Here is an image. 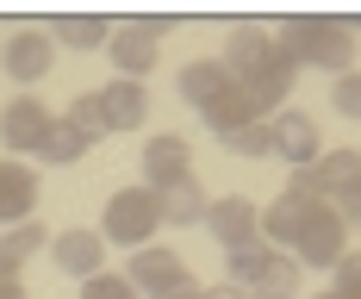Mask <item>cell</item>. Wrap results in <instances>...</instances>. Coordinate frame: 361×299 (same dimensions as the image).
Instances as JSON below:
<instances>
[{"label": "cell", "mask_w": 361, "mask_h": 299, "mask_svg": "<svg viewBox=\"0 0 361 299\" xmlns=\"http://www.w3.org/2000/svg\"><path fill=\"white\" fill-rule=\"evenodd\" d=\"M224 87H231L224 63H187V69H180V100H187L193 112H206L218 94H224Z\"/></svg>", "instance_id": "ac0fdd59"}, {"label": "cell", "mask_w": 361, "mask_h": 299, "mask_svg": "<svg viewBox=\"0 0 361 299\" xmlns=\"http://www.w3.org/2000/svg\"><path fill=\"white\" fill-rule=\"evenodd\" d=\"M106 50H112V63H118V81H144V75L156 69V37H149L137 19H131V25H112Z\"/></svg>", "instance_id": "8fae6325"}, {"label": "cell", "mask_w": 361, "mask_h": 299, "mask_svg": "<svg viewBox=\"0 0 361 299\" xmlns=\"http://www.w3.org/2000/svg\"><path fill=\"white\" fill-rule=\"evenodd\" d=\"M330 106L343 112V118H361V69L336 75V87H330Z\"/></svg>", "instance_id": "d4e9b609"}, {"label": "cell", "mask_w": 361, "mask_h": 299, "mask_svg": "<svg viewBox=\"0 0 361 299\" xmlns=\"http://www.w3.org/2000/svg\"><path fill=\"white\" fill-rule=\"evenodd\" d=\"M281 50L293 63H312V69H336L349 75V56H355V25L349 19H330V13H299L281 25Z\"/></svg>", "instance_id": "7a4b0ae2"}, {"label": "cell", "mask_w": 361, "mask_h": 299, "mask_svg": "<svg viewBox=\"0 0 361 299\" xmlns=\"http://www.w3.org/2000/svg\"><path fill=\"white\" fill-rule=\"evenodd\" d=\"M94 100H100V125H106V131H137L149 118V87L144 81H112Z\"/></svg>", "instance_id": "30bf717a"}, {"label": "cell", "mask_w": 361, "mask_h": 299, "mask_svg": "<svg viewBox=\"0 0 361 299\" xmlns=\"http://www.w3.org/2000/svg\"><path fill=\"white\" fill-rule=\"evenodd\" d=\"M149 299H200V281H193V274L180 268L175 281H162V287H156V293H149Z\"/></svg>", "instance_id": "f1b7e54d"}, {"label": "cell", "mask_w": 361, "mask_h": 299, "mask_svg": "<svg viewBox=\"0 0 361 299\" xmlns=\"http://www.w3.org/2000/svg\"><path fill=\"white\" fill-rule=\"evenodd\" d=\"M318 212H324V200H312V193H287V187H281V200L255 219V237H262V243H274V250H293V243H299V231L318 219Z\"/></svg>", "instance_id": "5b68a950"}, {"label": "cell", "mask_w": 361, "mask_h": 299, "mask_svg": "<svg viewBox=\"0 0 361 299\" xmlns=\"http://www.w3.org/2000/svg\"><path fill=\"white\" fill-rule=\"evenodd\" d=\"M200 299H243L237 287H200Z\"/></svg>", "instance_id": "f546056e"}, {"label": "cell", "mask_w": 361, "mask_h": 299, "mask_svg": "<svg viewBox=\"0 0 361 299\" xmlns=\"http://www.w3.org/2000/svg\"><path fill=\"white\" fill-rule=\"evenodd\" d=\"M180 175H193V150H187V138H175V131L149 138V144H144V187H149V193H162V187L180 181Z\"/></svg>", "instance_id": "9c48e42d"}, {"label": "cell", "mask_w": 361, "mask_h": 299, "mask_svg": "<svg viewBox=\"0 0 361 299\" xmlns=\"http://www.w3.org/2000/svg\"><path fill=\"white\" fill-rule=\"evenodd\" d=\"M268 138H274V156H287L293 169H305V162H318L324 156V144H318V118L299 106H281L274 118H268Z\"/></svg>", "instance_id": "8992f818"}, {"label": "cell", "mask_w": 361, "mask_h": 299, "mask_svg": "<svg viewBox=\"0 0 361 299\" xmlns=\"http://www.w3.org/2000/svg\"><path fill=\"white\" fill-rule=\"evenodd\" d=\"M87 138H81V131H75L69 118H50V131H44V144H37V156H50V162H81V156H87Z\"/></svg>", "instance_id": "7402d4cb"}, {"label": "cell", "mask_w": 361, "mask_h": 299, "mask_svg": "<svg viewBox=\"0 0 361 299\" xmlns=\"http://www.w3.org/2000/svg\"><path fill=\"white\" fill-rule=\"evenodd\" d=\"M224 150H231V156H274L268 118H255V125H237V131H224Z\"/></svg>", "instance_id": "603a6c76"}, {"label": "cell", "mask_w": 361, "mask_h": 299, "mask_svg": "<svg viewBox=\"0 0 361 299\" xmlns=\"http://www.w3.org/2000/svg\"><path fill=\"white\" fill-rule=\"evenodd\" d=\"M312 299H355V293H336V287H324V293H312Z\"/></svg>", "instance_id": "1f68e13d"}, {"label": "cell", "mask_w": 361, "mask_h": 299, "mask_svg": "<svg viewBox=\"0 0 361 299\" xmlns=\"http://www.w3.org/2000/svg\"><path fill=\"white\" fill-rule=\"evenodd\" d=\"M200 118H206L218 138H224V131H237V125H255L262 112H255V106H250V94H243V87L231 81V87H224V94H218V100H212L206 112H200Z\"/></svg>", "instance_id": "ffe728a7"}, {"label": "cell", "mask_w": 361, "mask_h": 299, "mask_svg": "<svg viewBox=\"0 0 361 299\" xmlns=\"http://www.w3.org/2000/svg\"><path fill=\"white\" fill-rule=\"evenodd\" d=\"M112 37L106 19H87V13H63L56 25H50V44H75V50H100Z\"/></svg>", "instance_id": "44dd1931"}, {"label": "cell", "mask_w": 361, "mask_h": 299, "mask_svg": "<svg viewBox=\"0 0 361 299\" xmlns=\"http://www.w3.org/2000/svg\"><path fill=\"white\" fill-rule=\"evenodd\" d=\"M343 250H349V231H343V219H336V212H318V219L305 224V231H299V243H293L287 256L299 262V268H330V262L343 256Z\"/></svg>", "instance_id": "52a82bcc"}, {"label": "cell", "mask_w": 361, "mask_h": 299, "mask_svg": "<svg viewBox=\"0 0 361 299\" xmlns=\"http://www.w3.org/2000/svg\"><path fill=\"white\" fill-rule=\"evenodd\" d=\"M206 187H200V175H180V181H169L162 193H156V212H162V224H200L206 219Z\"/></svg>", "instance_id": "2e32d148"}, {"label": "cell", "mask_w": 361, "mask_h": 299, "mask_svg": "<svg viewBox=\"0 0 361 299\" xmlns=\"http://www.w3.org/2000/svg\"><path fill=\"white\" fill-rule=\"evenodd\" d=\"M156 193L149 187H118L106 200V224H100V243H125V250H144L149 237H156Z\"/></svg>", "instance_id": "277c9868"}, {"label": "cell", "mask_w": 361, "mask_h": 299, "mask_svg": "<svg viewBox=\"0 0 361 299\" xmlns=\"http://www.w3.org/2000/svg\"><path fill=\"white\" fill-rule=\"evenodd\" d=\"M255 219H262V212H255V200H243V193H231V200H212V206H206V231H212L224 250L250 243V237H255Z\"/></svg>", "instance_id": "4fadbf2b"}, {"label": "cell", "mask_w": 361, "mask_h": 299, "mask_svg": "<svg viewBox=\"0 0 361 299\" xmlns=\"http://www.w3.org/2000/svg\"><path fill=\"white\" fill-rule=\"evenodd\" d=\"M37 250H44V224H37V219L13 224V231L0 237V281H19L25 256H37Z\"/></svg>", "instance_id": "d6986e66"}, {"label": "cell", "mask_w": 361, "mask_h": 299, "mask_svg": "<svg viewBox=\"0 0 361 299\" xmlns=\"http://www.w3.org/2000/svg\"><path fill=\"white\" fill-rule=\"evenodd\" d=\"M330 212L343 219V231H349V224H361V181H355V187H343V193L330 200Z\"/></svg>", "instance_id": "83f0119b"}, {"label": "cell", "mask_w": 361, "mask_h": 299, "mask_svg": "<svg viewBox=\"0 0 361 299\" xmlns=\"http://www.w3.org/2000/svg\"><path fill=\"white\" fill-rule=\"evenodd\" d=\"M44 131H50V106L44 100H13V106L0 112V144L13 150V156H37V144H44Z\"/></svg>", "instance_id": "ba28073f"}, {"label": "cell", "mask_w": 361, "mask_h": 299, "mask_svg": "<svg viewBox=\"0 0 361 299\" xmlns=\"http://www.w3.org/2000/svg\"><path fill=\"white\" fill-rule=\"evenodd\" d=\"M81 299H137V287L125 274H94V281H81Z\"/></svg>", "instance_id": "4316f807"}, {"label": "cell", "mask_w": 361, "mask_h": 299, "mask_svg": "<svg viewBox=\"0 0 361 299\" xmlns=\"http://www.w3.org/2000/svg\"><path fill=\"white\" fill-rule=\"evenodd\" d=\"M37 206V175L25 162H0V224H25Z\"/></svg>", "instance_id": "9a60e30c"}, {"label": "cell", "mask_w": 361, "mask_h": 299, "mask_svg": "<svg viewBox=\"0 0 361 299\" xmlns=\"http://www.w3.org/2000/svg\"><path fill=\"white\" fill-rule=\"evenodd\" d=\"M330 287H336V293H355V299H361V250H343V256L330 262Z\"/></svg>", "instance_id": "cb8c5ba5"}, {"label": "cell", "mask_w": 361, "mask_h": 299, "mask_svg": "<svg viewBox=\"0 0 361 299\" xmlns=\"http://www.w3.org/2000/svg\"><path fill=\"white\" fill-rule=\"evenodd\" d=\"M224 268H231L224 287H237L243 299H293V293H299V262L281 256V250L262 243V237L224 250Z\"/></svg>", "instance_id": "3957f363"}, {"label": "cell", "mask_w": 361, "mask_h": 299, "mask_svg": "<svg viewBox=\"0 0 361 299\" xmlns=\"http://www.w3.org/2000/svg\"><path fill=\"white\" fill-rule=\"evenodd\" d=\"M50 32H13L6 37V50H0V69L13 75V81H44L50 75Z\"/></svg>", "instance_id": "7c38bea8"}, {"label": "cell", "mask_w": 361, "mask_h": 299, "mask_svg": "<svg viewBox=\"0 0 361 299\" xmlns=\"http://www.w3.org/2000/svg\"><path fill=\"white\" fill-rule=\"evenodd\" d=\"M50 256H56L63 274L94 281V274H100V262H106V243H100V231H63V237L50 243Z\"/></svg>", "instance_id": "5bb4252c"}, {"label": "cell", "mask_w": 361, "mask_h": 299, "mask_svg": "<svg viewBox=\"0 0 361 299\" xmlns=\"http://www.w3.org/2000/svg\"><path fill=\"white\" fill-rule=\"evenodd\" d=\"M224 75L250 94L255 112H281L293 87V56L281 50V37L268 25H237L231 44H224Z\"/></svg>", "instance_id": "6da1fadb"}, {"label": "cell", "mask_w": 361, "mask_h": 299, "mask_svg": "<svg viewBox=\"0 0 361 299\" xmlns=\"http://www.w3.org/2000/svg\"><path fill=\"white\" fill-rule=\"evenodd\" d=\"M175 274H180V256H175V250L144 243V250L131 256V274H125V281H131L137 293H156V287H162V281H175Z\"/></svg>", "instance_id": "e0dca14e"}, {"label": "cell", "mask_w": 361, "mask_h": 299, "mask_svg": "<svg viewBox=\"0 0 361 299\" xmlns=\"http://www.w3.org/2000/svg\"><path fill=\"white\" fill-rule=\"evenodd\" d=\"M69 125L87 138V144H94V138H106V125H100V100H94V94H81V100L69 106Z\"/></svg>", "instance_id": "484cf974"}, {"label": "cell", "mask_w": 361, "mask_h": 299, "mask_svg": "<svg viewBox=\"0 0 361 299\" xmlns=\"http://www.w3.org/2000/svg\"><path fill=\"white\" fill-rule=\"evenodd\" d=\"M0 299H25V287L19 281H0Z\"/></svg>", "instance_id": "4dcf8cb0"}]
</instances>
